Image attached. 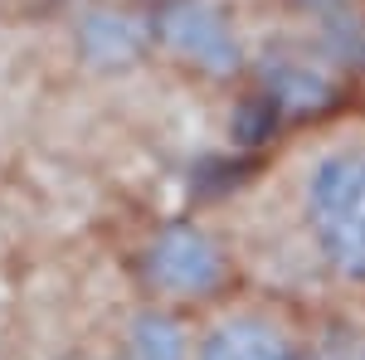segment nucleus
<instances>
[{
	"label": "nucleus",
	"instance_id": "obj_1",
	"mask_svg": "<svg viewBox=\"0 0 365 360\" xmlns=\"http://www.w3.org/2000/svg\"><path fill=\"white\" fill-rule=\"evenodd\" d=\"M292 220L307 263L336 287H365V137L312 146L292 180Z\"/></svg>",
	"mask_w": 365,
	"mask_h": 360
},
{
	"label": "nucleus",
	"instance_id": "obj_2",
	"mask_svg": "<svg viewBox=\"0 0 365 360\" xmlns=\"http://www.w3.org/2000/svg\"><path fill=\"white\" fill-rule=\"evenodd\" d=\"M229 277H234L229 244L195 220L161 224L141 249V282L166 312L220 297L229 287Z\"/></svg>",
	"mask_w": 365,
	"mask_h": 360
},
{
	"label": "nucleus",
	"instance_id": "obj_3",
	"mask_svg": "<svg viewBox=\"0 0 365 360\" xmlns=\"http://www.w3.org/2000/svg\"><path fill=\"white\" fill-rule=\"evenodd\" d=\"M151 34L170 49V58H180L205 78H229L244 68L239 29L215 0H166Z\"/></svg>",
	"mask_w": 365,
	"mask_h": 360
},
{
	"label": "nucleus",
	"instance_id": "obj_4",
	"mask_svg": "<svg viewBox=\"0 0 365 360\" xmlns=\"http://www.w3.org/2000/svg\"><path fill=\"white\" fill-rule=\"evenodd\" d=\"M190 360H302V336L268 307H229L190 341Z\"/></svg>",
	"mask_w": 365,
	"mask_h": 360
},
{
	"label": "nucleus",
	"instance_id": "obj_5",
	"mask_svg": "<svg viewBox=\"0 0 365 360\" xmlns=\"http://www.w3.org/2000/svg\"><path fill=\"white\" fill-rule=\"evenodd\" d=\"M190 326L166 312V307H146L127 322L122 360H190Z\"/></svg>",
	"mask_w": 365,
	"mask_h": 360
},
{
	"label": "nucleus",
	"instance_id": "obj_6",
	"mask_svg": "<svg viewBox=\"0 0 365 360\" xmlns=\"http://www.w3.org/2000/svg\"><path fill=\"white\" fill-rule=\"evenodd\" d=\"M268 83H273L282 108L302 112V108H312V103H322V98H331L336 78H327V63H317V58L278 54V58H268Z\"/></svg>",
	"mask_w": 365,
	"mask_h": 360
},
{
	"label": "nucleus",
	"instance_id": "obj_7",
	"mask_svg": "<svg viewBox=\"0 0 365 360\" xmlns=\"http://www.w3.org/2000/svg\"><path fill=\"white\" fill-rule=\"evenodd\" d=\"M83 44L93 58L117 63V58H132L146 44V29L132 15H122V10H98V15H88V25H83Z\"/></svg>",
	"mask_w": 365,
	"mask_h": 360
},
{
	"label": "nucleus",
	"instance_id": "obj_8",
	"mask_svg": "<svg viewBox=\"0 0 365 360\" xmlns=\"http://www.w3.org/2000/svg\"><path fill=\"white\" fill-rule=\"evenodd\" d=\"M302 360H365V331L351 322H331L302 346Z\"/></svg>",
	"mask_w": 365,
	"mask_h": 360
}]
</instances>
